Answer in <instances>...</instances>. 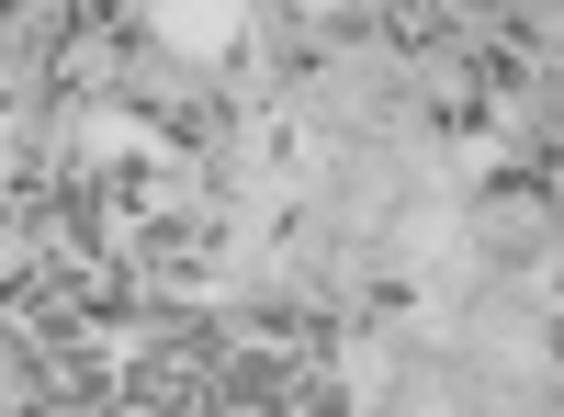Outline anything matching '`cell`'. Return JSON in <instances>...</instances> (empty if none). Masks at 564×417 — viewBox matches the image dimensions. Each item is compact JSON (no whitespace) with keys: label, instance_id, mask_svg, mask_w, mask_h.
Listing matches in <instances>:
<instances>
[{"label":"cell","instance_id":"6da1fadb","mask_svg":"<svg viewBox=\"0 0 564 417\" xmlns=\"http://www.w3.org/2000/svg\"><path fill=\"white\" fill-rule=\"evenodd\" d=\"M124 45H135L124 0H68L57 34H45V79H57V90H113L124 79Z\"/></svg>","mask_w":564,"mask_h":417},{"label":"cell","instance_id":"7a4b0ae2","mask_svg":"<svg viewBox=\"0 0 564 417\" xmlns=\"http://www.w3.org/2000/svg\"><path fill=\"white\" fill-rule=\"evenodd\" d=\"M159 23H170V45H193V57H238V34H249L238 0H159Z\"/></svg>","mask_w":564,"mask_h":417},{"label":"cell","instance_id":"3957f363","mask_svg":"<svg viewBox=\"0 0 564 417\" xmlns=\"http://www.w3.org/2000/svg\"><path fill=\"white\" fill-rule=\"evenodd\" d=\"M372 34L430 57V45H452V12H441V0H372Z\"/></svg>","mask_w":564,"mask_h":417},{"label":"cell","instance_id":"277c9868","mask_svg":"<svg viewBox=\"0 0 564 417\" xmlns=\"http://www.w3.org/2000/svg\"><path fill=\"white\" fill-rule=\"evenodd\" d=\"M282 12H294L316 45H361L372 34V0H282Z\"/></svg>","mask_w":564,"mask_h":417}]
</instances>
